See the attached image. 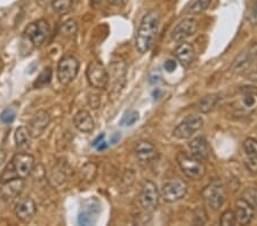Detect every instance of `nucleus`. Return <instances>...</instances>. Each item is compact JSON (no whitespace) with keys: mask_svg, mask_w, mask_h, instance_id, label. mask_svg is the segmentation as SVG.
Returning <instances> with one entry per match:
<instances>
[{"mask_svg":"<svg viewBox=\"0 0 257 226\" xmlns=\"http://www.w3.org/2000/svg\"><path fill=\"white\" fill-rule=\"evenodd\" d=\"M10 162L16 176L22 179L28 178L34 168V157L25 152H19L15 154Z\"/></svg>","mask_w":257,"mask_h":226,"instance_id":"obj_10","label":"nucleus"},{"mask_svg":"<svg viewBox=\"0 0 257 226\" xmlns=\"http://www.w3.org/2000/svg\"><path fill=\"white\" fill-rule=\"evenodd\" d=\"M81 174H83V176L86 181L88 182L94 181V178L96 177V174H97V167L95 163L93 162L86 163V165L83 167V169H81Z\"/></svg>","mask_w":257,"mask_h":226,"instance_id":"obj_26","label":"nucleus"},{"mask_svg":"<svg viewBox=\"0 0 257 226\" xmlns=\"http://www.w3.org/2000/svg\"><path fill=\"white\" fill-rule=\"evenodd\" d=\"M104 138V135L102 134V135H100L99 136V137H97L96 139H95V141H94V143H93V145H94V146H97V144H100L101 142H102V139Z\"/></svg>","mask_w":257,"mask_h":226,"instance_id":"obj_41","label":"nucleus"},{"mask_svg":"<svg viewBox=\"0 0 257 226\" xmlns=\"http://www.w3.org/2000/svg\"><path fill=\"white\" fill-rule=\"evenodd\" d=\"M244 149L248 157H257V139L251 137L245 139Z\"/></svg>","mask_w":257,"mask_h":226,"instance_id":"obj_29","label":"nucleus"},{"mask_svg":"<svg viewBox=\"0 0 257 226\" xmlns=\"http://www.w3.org/2000/svg\"><path fill=\"white\" fill-rule=\"evenodd\" d=\"M78 223L81 225H89L92 223V218L86 215V214H80L79 217H78Z\"/></svg>","mask_w":257,"mask_h":226,"instance_id":"obj_37","label":"nucleus"},{"mask_svg":"<svg viewBox=\"0 0 257 226\" xmlns=\"http://www.w3.org/2000/svg\"><path fill=\"white\" fill-rule=\"evenodd\" d=\"M96 147H97V150H99V151H103L104 149H107V143H105V142H102V145L96 146Z\"/></svg>","mask_w":257,"mask_h":226,"instance_id":"obj_42","label":"nucleus"},{"mask_svg":"<svg viewBox=\"0 0 257 226\" xmlns=\"http://www.w3.org/2000/svg\"><path fill=\"white\" fill-rule=\"evenodd\" d=\"M204 120L199 115H189L178 123L173 131L174 137L177 139H189L192 137L194 132H197L202 127Z\"/></svg>","mask_w":257,"mask_h":226,"instance_id":"obj_9","label":"nucleus"},{"mask_svg":"<svg viewBox=\"0 0 257 226\" xmlns=\"http://www.w3.org/2000/svg\"><path fill=\"white\" fill-rule=\"evenodd\" d=\"M108 2L112 6H123L126 0H108Z\"/></svg>","mask_w":257,"mask_h":226,"instance_id":"obj_39","label":"nucleus"},{"mask_svg":"<svg viewBox=\"0 0 257 226\" xmlns=\"http://www.w3.org/2000/svg\"><path fill=\"white\" fill-rule=\"evenodd\" d=\"M23 188H24V179L22 178H14L8 182L2 183V198L7 202H11L14 199L19 197Z\"/></svg>","mask_w":257,"mask_h":226,"instance_id":"obj_17","label":"nucleus"},{"mask_svg":"<svg viewBox=\"0 0 257 226\" xmlns=\"http://www.w3.org/2000/svg\"><path fill=\"white\" fill-rule=\"evenodd\" d=\"M236 220L240 225H248L253 221L255 215V209L251 202L239 199L236 204Z\"/></svg>","mask_w":257,"mask_h":226,"instance_id":"obj_16","label":"nucleus"},{"mask_svg":"<svg viewBox=\"0 0 257 226\" xmlns=\"http://www.w3.org/2000/svg\"><path fill=\"white\" fill-rule=\"evenodd\" d=\"M247 16L251 23L257 25V0H252V1L249 2Z\"/></svg>","mask_w":257,"mask_h":226,"instance_id":"obj_34","label":"nucleus"},{"mask_svg":"<svg viewBox=\"0 0 257 226\" xmlns=\"http://www.w3.org/2000/svg\"><path fill=\"white\" fill-rule=\"evenodd\" d=\"M73 124L78 130L86 134L92 132L95 128L94 119L92 118L91 113L86 110H80L76 113L73 116Z\"/></svg>","mask_w":257,"mask_h":226,"instance_id":"obj_18","label":"nucleus"},{"mask_svg":"<svg viewBox=\"0 0 257 226\" xmlns=\"http://www.w3.org/2000/svg\"><path fill=\"white\" fill-rule=\"evenodd\" d=\"M138 118H139L138 112L135 110H130L123 116L122 121H120V124H122V126H126V127L133 126V124L137 121Z\"/></svg>","mask_w":257,"mask_h":226,"instance_id":"obj_30","label":"nucleus"},{"mask_svg":"<svg viewBox=\"0 0 257 226\" xmlns=\"http://www.w3.org/2000/svg\"><path fill=\"white\" fill-rule=\"evenodd\" d=\"M86 77L89 85L95 89L103 91L109 85V73L100 61H92L86 70Z\"/></svg>","mask_w":257,"mask_h":226,"instance_id":"obj_6","label":"nucleus"},{"mask_svg":"<svg viewBox=\"0 0 257 226\" xmlns=\"http://www.w3.org/2000/svg\"><path fill=\"white\" fill-rule=\"evenodd\" d=\"M190 151L192 155L194 157L201 159V160H206L209 157L210 149L207 141L201 136H198V137L193 138L192 141L189 144Z\"/></svg>","mask_w":257,"mask_h":226,"instance_id":"obj_20","label":"nucleus"},{"mask_svg":"<svg viewBox=\"0 0 257 226\" xmlns=\"http://www.w3.org/2000/svg\"><path fill=\"white\" fill-rule=\"evenodd\" d=\"M257 56V42H253L246 49H244L238 56L236 57L235 62L231 66V71L235 75H241L249 69L253 62Z\"/></svg>","mask_w":257,"mask_h":226,"instance_id":"obj_11","label":"nucleus"},{"mask_svg":"<svg viewBox=\"0 0 257 226\" xmlns=\"http://www.w3.org/2000/svg\"><path fill=\"white\" fill-rule=\"evenodd\" d=\"M159 198H160V194H159L157 185L151 181L144 182L141 193H139V204H141V207L146 213H152L158 207Z\"/></svg>","mask_w":257,"mask_h":226,"instance_id":"obj_8","label":"nucleus"},{"mask_svg":"<svg viewBox=\"0 0 257 226\" xmlns=\"http://www.w3.org/2000/svg\"><path fill=\"white\" fill-rule=\"evenodd\" d=\"M201 196L210 208L219 210L227 200V189H225L224 183L221 179L215 178L207 186H205Z\"/></svg>","mask_w":257,"mask_h":226,"instance_id":"obj_2","label":"nucleus"},{"mask_svg":"<svg viewBox=\"0 0 257 226\" xmlns=\"http://www.w3.org/2000/svg\"><path fill=\"white\" fill-rule=\"evenodd\" d=\"M50 28L46 19H38L30 23L24 30V36L31 42L33 47H40L44 45L46 39L49 36Z\"/></svg>","mask_w":257,"mask_h":226,"instance_id":"obj_5","label":"nucleus"},{"mask_svg":"<svg viewBox=\"0 0 257 226\" xmlns=\"http://www.w3.org/2000/svg\"><path fill=\"white\" fill-rule=\"evenodd\" d=\"M79 61L75 56L67 55L58 61L56 75L57 79L62 85L67 86L72 83L79 72Z\"/></svg>","mask_w":257,"mask_h":226,"instance_id":"obj_4","label":"nucleus"},{"mask_svg":"<svg viewBox=\"0 0 257 226\" xmlns=\"http://www.w3.org/2000/svg\"><path fill=\"white\" fill-rule=\"evenodd\" d=\"M175 57L180 62V64L183 68L188 69L189 66L192 64L193 58H194V49L192 45H190L189 42H181L175 49Z\"/></svg>","mask_w":257,"mask_h":226,"instance_id":"obj_19","label":"nucleus"},{"mask_svg":"<svg viewBox=\"0 0 257 226\" xmlns=\"http://www.w3.org/2000/svg\"><path fill=\"white\" fill-rule=\"evenodd\" d=\"M212 1L213 0H197V1L191 6L190 13L194 15L204 13V11L207 10L209 8V6L212 5Z\"/></svg>","mask_w":257,"mask_h":226,"instance_id":"obj_27","label":"nucleus"},{"mask_svg":"<svg viewBox=\"0 0 257 226\" xmlns=\"http://www.w3.org/2000/svg\"><path fill=\"white\" fill-rule=\"evenodd\" d=\"M244 103H245V105H246L247 108L254 107L255 103H256L254 93L246 92V94H245V96H244Z\"/></svg>","mask_w":257,"mask_h":226,"instance_id":"obj_36","label":"nucleus"},{"mask_svg":"<svg viewBox=\"0 0 257 226\" xmlns=\"http://www.w3.org/2000/svg\"><path fill=\"white\" fill-rule=\"evenodd\" d=\"M32 138L30 135L28 127L21 126L15 131V143L18 149H25L30 145V139Z\"/></svg>","mask_w":257,"mask_h":226,"instance_id":"obj_22","label":"nucleus"},{"mask_svg":"<svg viewBox=\"0 0 257 226\" xmlns=\"http://www.w3.org/2000/svg\"><path fill=\"white\" fill-rule=\"evenodd\" d=\"M177 162L186 177L198 181L205 176L206 166L201 159L186 154L184 152H180L177 154Z\"/></svg>","mask_w":257,"mask_h":226,"instance_id":"obj_3","label":"nucleus"},{"mask_svg":"<svg viewBox=\"0 0 257 226\" xmlns=\"http://www.w3.org/2000/svg\"><path fill=\"white\" fill-rule=\"evenodd\" d=\"M163 68H165L167 72H173L174 70L176 69V62L173 61V60L166 61V63H165V65H163Z\"/></svg>","mask_w":257,"mask_h":226,"instance_id":"obj_38","label":"nucleus"},{"mask_svg":"<svg viewBox=\"0 0 257 226\" xmlns=\"http://www.w3.org/2000/svg\"><path fill=\"white\" fill-rule=\"evenodd\" d=\"M5 158H6V153L3 152V150L0 149V166H1V163L5 161Z\"/></svg>","mask_w":257,"mask_h":226,"instance_id":"obj_40","label":"nucleus"},{"mask_svg":"<svg viewBox=\"0 0 257 226\" xmlns=\"http://www.w3.org/2000/svg\"><path fill=\"white\" fill-rule=\"evenodd\" d=\"M77 30H78L77 22L73 21V19H68V21H65L61 26V33H63L64 36H68V37L75 36Z\"/></svg>","mask_w":257,"mask_h":226,"instance_id":"obj_28","label":"nucleus"},{"mask_svg":"<svg viewBox=\"0 0 257 226\" xmlns=\"http://www.w3.org/2000/svg\"><path fill=\"white\" fill-rule=\"evenodd\" d=\"M15 118H16V111H15L13 108L5 109V110L1 112V114H0V121L6 124L13 122Z\"/></svg>","mask_w":257,"mask_h":226,"instance_id":"obj_32","label":"nucleus"},{"mask_svg":"<svg viewBox=\"0 0 257 226\" xmlns=\"http://www.w3.org/2000/svg\"><path fill=\"white\" fill-rule=\"evenodd\" d=\"M207 213L204 208H197L193 213V223L196 225H204L207 222Z\"/></svg>","mask_w":257,"mask_h":226,"instance_id":"obj_33","label":"nucleus"},{"mask_svg":"<svg viewBox=\"0 0 257 226\" xmlns=\"http://www.w3.org/2000/svg\"><path fill=\"white\" fill-rule=\"evenodd\" d=\"M52 76H53L52 69L50 68L45 69L44 71H42L37 78L36 83H34V87L42 88V87H45V86H47L50 83V80H52Z\"/></svg>","mask_w":257,"mask_h":226,"instance_id":"obj_25","label":"nucleus"},{"mask_svg":"<svg viewBox=\"0 0 257 226\" xmlns=\"http://www.w3.org/2000/svg\"><path fill=\"white\" fill-rule=\"evenodd\" d=\"M245 166L251 174H257V157H249L245 161Z\"/></svg>","mask_w":257,"mask_h":226,"instance_id":"obj_35","label":"nucleus"},{"mask_svg":"<svg viewBox=\"0 0 257 226\" xmlns=\"http://www.w3.org/2000/svg\"><path fill=\"white\" fill-rule=\"evenodd\" d=\"M188 193V184L183 179H173L163 184L161 189V197L168 204L180 201Z\"/></svg>","mask_w":257,"mask_h":226,"instance_id":"obj_7","label":"nucleus"},{"mask_svg":"<svg viewBox=\"0 0 257 226\" xmlns=\"http://www.w3.org/2000/svg\"><path fill=\"white\" fill-rule=\"evenodd\" d=\"M220 223L222 226H233L236 225L237 220H236V214L232 210H227L222 214Z\"/></svg>","mask_w":257,"mask_h":226,"instance_id":"obj_31","label":"nucleus"},{"mask_svg":"<svg viewBox=\"0 0 257 226\" xmlns=\"http://www.w3.org/2000/svg\"><path fill=\"white\" fill-rule=\"evenodd\" d=\"M49 122H50V115L48 112H46L44 110L37 111V113L33 115V118L31 119V121L28 126L31 137L32 138L40 137V136L45 132V130L47 129Z\"/></svg>","mask_w":257,"mask_h":226,"instance_id":"obj_14","label":"nucleus"},{"mask_svg":"<svg viewBox=\"0 0 257 226\" xmlns=\"http://www.w3.org/2000/svg\"><path fill=\"white\" fill-rule=\"evenodd\" d=\"M198 29V22L194 18H184L171 31V39L176 42H182L193 36Z\"/></svg>","mask_w":257,"mask_h":226,"instance_id":"obj_12","label":"nucleus"},{"mask_svg":"<svg viewBox=\"0 0 257 226\" xmlns=\"http://www.w3.org/2000/svg\"><path fill=\"white\" fill-rule=\"evenodd\" d=\"M37 213L36 202L32 198L25 197L18 201L16 207H15V215L22 223L28 224L33 220Z\"/></svg>","mask_w":257,"mask_h":226,"instance_id":"obj_13","label":"nucleus"},{"mask_svg":"<svg viewBox=\"0 0 257 226\" xmlns=\"http://www.w3.org/2000/svg\"><path fill=\"white\" fill-rule=\"evenodd\" d=\"M135 154L141 165H150L158 158V151L150 142H139L135 147Z\"/></svg>","mask_w":257,"mask_h":226,"instance_id":"obj_15","label":"nucleus"},{"mask_svg":"<svg viewBox=\"0 0 257 226\" xmlns=\"http://www.w3.org/2000/svg\"><path fill=\"white\" fill-rule=\"evenodd\" d=\"M111 71L114 73V83H116L112 91L116 92V94H118L124 87V85L120 84V81L125 84V79H126V65L115 62V63L111 64Z\"/></svg>","mask_w":257,"mask_h":226,"instance_id":"obj_21","label":"nucleus"},{"mask_svg":"<svg viewBox=\"0 0 257 226\" xmlns=\"http://www.w3.org/2000/svg\"><path fill=\"white\" fill-rule=\"evenodd\" d=\"M160 25V15L157 10H150L144 15L135 38L136 49L141 54L149 52L154 44Z\"/></svg>","mask_w":257,"mask_h":226,"instance_id":"obj_1","label":"nucleus"},{"mask_svg":"<svg viewBox=\"0 0 257 226\" xmlns=\"http://www.w3.org/2000/svg\"><path fill=\"white\" fill-rule=\"evenodd\" d=\"M73 6V0H53L52 8L57 15H67Z\"/></svg>","mask_w":257,"mask_h":226,"instance_id":"obj_24","label":"nucleus"},{"mask_svg":"<svg viewBox=\"0 0 257 226\" xmlns=\"http://www.w3.org/2000/svg\"><path fill=\"white\" fill-rule=\"evenodd\" d=\"M220 102V95L217 94H210L202 97L199 102V110L201 113H209L212 112L216 105Z\"/></svg>","mask_w":257,"mask_h":226,"instance_id":"obj_23","label":"nucleus"}]
</instances>
